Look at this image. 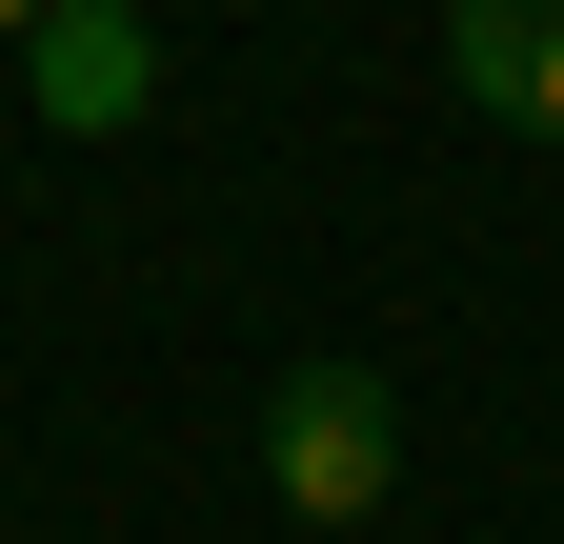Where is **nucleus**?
I'll list each match as a JSON object with an SVG mask.
<instances>
[{
    "label": "nucleus",
    "instance_id": "obj_2",
    "mask_svg": "<svg viewBox=\"0 0 564 544\" xmlns=\"http://www.w3.org/2000/svg\"><path fill=\"white\" fill-rule=\"evenodd\" d=\"M21 101H41V142H121L162 101V21L141 0H41L21 21Z\"/></svg>",
    "mask_w": 564,
    "mask_h": 544
},
{
    "label": "nucleus",
    "instance_id": "obj_4",
    "mask_svg": "<svg viewBox=\"0 0 564 544\" xmlns=\"http://www.w3.org/2000/svg\"><path fill=\"white\" fill-rule=\"evenodd\" d=\"M21 21H41V0H0V41H21Z\"/></svg>",
    "mask_w": 564,
    "mask_h": 544
},
{
    "label": "nucleus",
    "instance_id": "obj_1",
    "mask_svg": "<svg viewBox=\"0 0 564 544\" xmlns=\"http://www.w3.org/2000/svg\"><path fill=\"white\" fill-rule=\"evenodd\" d=\"M262 485H282V524H383V485H403V403H383V363H282L262 383Z\"/></svg>",
    "mask_w": 564,
    "mask_h": 544
},
{
    "label": "nucleus",
    "instance_id": "obj_3",
    "mask_svg": "<svg viewBox=\"0 0 564 544\" xmlns=\"http://www.w3.org/2000/svg\"><path fill=\"white\" fill-rule=\"evenodd\" d=\"M444 81L524 142H564V0H444Z\"/></svg>",
    "mask_w": 564,
    "mask_h": 544
},
{
    "label": "nucleus",
    "instance_id": "obj_5",
    "mask_svg": "<svg viewBox=\"0 0 564 544\" xmlns=\"http://www.w3.org/2000/svg\"><path fill=\"white\" fill-rule=\"evenodd\" d=\"M141 21H162V0H141Z\"/></svg>",
    "mask_w": 564,
    "mask_h": 544
}]
</instances>
